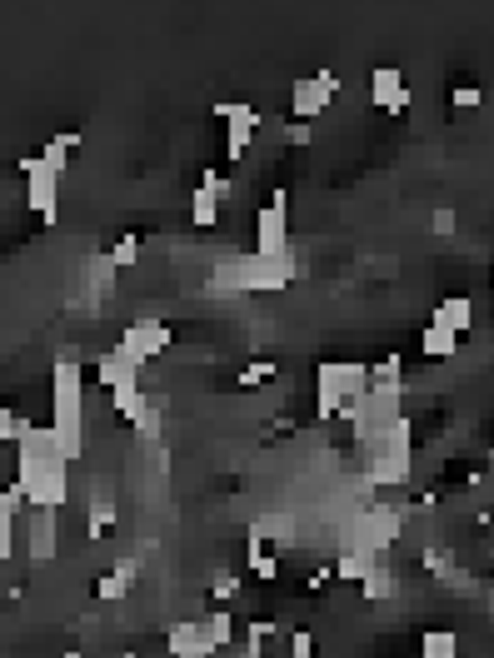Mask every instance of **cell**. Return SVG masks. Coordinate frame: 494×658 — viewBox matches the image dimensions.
<instances>
[{"instance_id":"1","label":"cell","mask_w":494,"mask_h":658,"mask_svg":"<svg viewBox=\"0 0 494 658\" xmlns=\"http://www.w3.org/2000/svg\"><path fill=\"white\" fill-rule=\"evenodd\" d=\"M50 444L65 464L85 454V369L75 359L50 364Z\"/></svg>"},{"instance_id":"2","label":"cell","mask_w":494,"mask_h":658,"mask_svg":"<svg viewBox=\"0 0 494 658\" xmlns=\"http://www.w3.org/2000/svg\"><path fill=\"white\" fill-rule=\"evenodd\" d=\"M15 484L25 489L30 509H60V504L70 499V464L55 454L50 429H30V434L20 439Z\"/></svg>"},{"instance_id":"3","label":"cell","mask_w":494,"mask_h":658,"mask_svg":"<svg viewBox=\"0 0 494 658\" xmlns=\"http://www.w3.org/2000/svg\"><path fill=\"white\" fill-rule=\"evenodd\" d=\"M370 394V364H320L315 374V414L335 419V414H355L360 399Z\"/></svg>"},{"instance_id":"4","label":"cell","mask_w":494,"mask_h":658,"mask_svg":"<svg viewBox=\"0 0 494 658\" xmlns=\"http://www.w3.org/2000/svg\"><path fill=\"white\" fill-rule=\"evenodd\" d=\"M295 265L290 260H265V255H245V260H225L215 270V285L225 290H290Z\"/></svg>"},{"instance_id":"5","label":"cell","mask_w":494,"mask_h":658,"mask_svg":"<svg viewBox=\"0 0 494 658\" xmlns=\"http://www.w3.org/2000/svg\"><path fill=\"white\" fill-rule=\"evenodd\" d=\"M370 479H375V484H400V479H410V414H400L385 434L370 439Z\"/></svg>"},{"instance_id":"6","label":"cell","mask_w":494,"mask_h":658,"mask_svg":"<svg viewBox=\"0 0 494 658\" xmlns=\"http://www.w3.org/2000/svg\"><path fill=\"white\" fill-rule=\"evenodd\" d=\"M255 255L265 260H290V195L275 190L270 205L255 220Z\"/></svg>"},{"instance_id":"7","label":"cell","mask_w":494,"mask_h":658,"mask_svg":"<svg viewBox=\"0 0 494 658\" xmlns=\"http://www.w3.org/2000/svg\"><path fill=\"white\" fill-rule=\"evenodd\" d=\"M335 95H340V75H335V70H315V75H305V80L290 85V115H295L300 125H310Z\"/></svg>"},{"instance_id":"8","label":"cell","mask_w":494,"mask_h":658,"mask_svg":"<svg viewBox=\"0 0 494 658\" xmlns=\"http://www.w3.org/2000/svg\"><path fill=\"white\" fill-rule=\"evenodd\" d=\"M20 175H25V205H30L40 220H55V215H60V175H55L40 155L20 160Z\"/></svg>"},{"instance_id":"9","label":"cell","mask_w":494,"mask_h":658,"mask_svg":"<svg viewBox=\"0 0 494 658\" xmlns=\"http://www.w3.org/2000/svg\"><path fill=\"white\" fill-rule=\"evenodd\" d=\"M115 349H120V354L140 369V364H150L155 354H165V349H170V325H165V320H135V325L120 334V344H115Z\"/></svg>"},{"instance_id":"10","label":"cell","mask_w":494,"mask_h":658,"mask_svg":"<svg viewBox=\"0 0 494 658\" xmlns=\"http://www.w3.org/2000/svg\"><path fill=\"white\" fill-rule=\"evenodd\" d=\"M210 115H220L225 120V150H230V160H240L245 155V145H250V135L260 130V110L250 105V100H215L210 105Z\"/></svg>"},{"instance_id":"11","label":"cell","mask_w":494,"mask_h":658,"mask_svg":"<svg viewBox=\"0 0 494 658\" xmlns=\"http://www.w3.org/2000/svg\"><path fill=\"white\" fill-rule=\"evenodd\" d=\"M225 195H230V180L215 175V170H205L200 185H195V195H190V220H195L200 230H210V225L220 220V200H225Z\"/></svg>"},{"instance_id":"12","label":"cell","mask_w":494,"mask_h":658,"mask_svg":"<svg viewBox=\"0 0 494 658\" xmlns=\"http://www.w3.org/2000/svg\"><path fill=\"white\" fill-rule=\"evenodd\" d=\"M165 644H170V658H215V639L205 634V619H180V624H170Z\"/></svg>"},{"instance_id":"13","label":"cell","mask_w":494,"mask_h":658,"mask_svg":"<svg viewBox=\"0 0 494 658\" xmlns=\"http://www.w3.org/2000/svg\"><path fill=\"white\" fill-rule=\"evenodd\" d=\"M370 100H375L380 110L400 115V110L410 105V85H405V70H395V65H375V70H370Z\"/></svg>"},{"instance_id":"14","label":"cell","mask_w":494,"mask_h":658,"mask_svg":"<svg viewBox=\"0 0 494 658\" xmlns=\"http://www.w3.org/2000/svg\"><path fill=\"white\" fill-rule=\"evenodd\" d=\"M55 549H60L55 509H35V514H30V544H25L30 564H50V559H55Z\"/></svg>"},{"instance_id":"15","label":"cell","mask_w":494,"mask_h":658,"mask_svg":"<svg viewBox=\"0 0 494 658\" xmlns=\"http://www.w3.org/2000/svg\"><path fill=\"white\" fill-rule=\"evenodd\" d=\"M430 325L455 329V334H470V329H475V300H470V295H450V300H440Z\"/></svg>"},{"instance_id":"16","label":"cell","mask_w":494,"mask_h":658,"mask_svg":"<svg viewBox=\"0 0 494 658\" xmlns=\"http://www.w3.org/2000/svg\"><path fill=\"white\" fill-rule=\"evenodd\" d=\"M135 579H140V564H135V559H120V564H115V569L95 584V594H100L105 604H120V599H130Z\"/></svg>"},{"instance_id":"17","label":"cell","mask_w":494,"mask_h":658,"mask_svg":"<svg viewBox=\"0 0 494 658\" xmlns=\"http://www.w3.org/2000/svg\"><path fill=\"white\" fill-rule=\"evenodd\" d=\"M80 150V130H60L55 140H45V150H40V160L55 170V175H65V165H70V155Z\"/></svg>"},{"instance_id":"18","label":"cell","mask_w":494,"mask_h":658,"mask_svg":"<svg viewBox=\"0 0 494 658\" xmlns=\"http://www.w3.org/2000/svg\"><path fill=\"white\" fill-rule=\"evenodd\" d=\"M110 404H115V414H125V419L135 424V419H140V409H145L140 379H120V384H110Z\"/></svg>"},{"instance_id":"19","label":"cell","mask_w":494,"mask_h":658,"mask_svg":"<svg viewBox=\"0 0 494 658\" xmlns=\"http://www.w3.org/2000/svg\"><path fill=\"white\" fill-rule=\"evenodd\" d=\"M420 658H460V634L455 629H425Z\"/></svg>"},{"instance_id":"20","label":"cell","mask_w":494,"mask_h":658,"mask_svg":"<svg viewBox=\"0 0 494 658\" xmlns=\"http://www.w3.org/2000/svg\"><path fill=\"white\" fill-rule=\"evenodd\" d=\"M420 349H425L430 359H450V354L460 349V334H455V329L430 325V329H425V339H420Z\"/></svg>"},{"instance_id":"21","label":"cell","mask_w":494,"mask_h":658,"mask_svg":"<svg viewBox=\"0 0 494 658\" xmlns=\"http://www.w3.org/2000/svg\"><path fill=\"white\" fill-rule=\"evenodd\" d=\"M250 569H255V579H275L280 574V559L265 554V539H255V534H250Z\"/></svg>"},{"instance_id":"22","label":"cell","mask_w":494,"mask_h":658,"mask_svg":"<svg viewBox=\"0 0 494 658\" xmlns=\"http://www.w3.org/2000/svg\"><path fill=\"white\" fill-rule=\"evenodd\" d=\"M205 634L215 639V649H225V644L235 639V614H230V609H215V614L205 619Z\"/></svg>"},{"instance_id":"23","label":"cell","mask_w":494,"mask_h":658,"mask_svg":"<svg viewBox=\"0 0 494 658\" xmlns=\"http://www.w3.org/2000/svg\"><path fill=\"white\" fill-rule=\"evenodd\" d=\"M30 429H35V424H30L25 414H15L10 404H0V439H10V444H20V439H25Z\"/></svg>"},{"instance_id":"24","label":"cell","mask_w":494,"mask_h":658,"mask_svg":"<svg viewBox=\"0 0 494 658\" xmlns=\"http://www.w3.org/2000/svg\"><path fill=\"white\" fill-rule=\"evenodd\" d=\"M270 379H275V364H270V359H255V364H245V369L235 374L240 389H260V384H270Z\"/></svg>"},{"instance_id":"25","label":"cell","mask_w":494,"mask_h":658,"mask_svg":"<svg viewBox=\"0 0 494 658\" xmlns=\"http://www.w3.org/2000/svg\"><path fill=\"white\" fill-rule=\"evenodd\" d=\"M135 260H140V240H135V235H125V240L110 250V260H105V265H110V270H130Z\"/></svg>"},{"instance_id":"26","label":"cell","mask_w":494,"mask_h":658,"mask_svg":"<svg viewBox=\"0 0 494 658\" xmlns=\"http://www.w3.org/2000/svg\"><path fill=\"white\" fill-rule=\"evenodd\" d=\"M85 519H90V534H105V529L115 524V504H110V499H90Z\"/></svg>"},{"instance_id":"27","label":"cell","mask_w":494,"mask_h":658,"mask_svg":"<svg viewBox=\"0 0 494 658\" xmlns=\"http://www.w3.org/2000/svg\"><path fill=\"white\" fill-rule=\"evenodd\" d=\"M390 594H395L390 569H370V574H365V599H390Z\"/></svg>"},{"instance_id":"28","label":"cell","mask_w":494,"mask_h":658,"mask_svg":"<svg viewBox=\"0 0 494 658\" xmlns=\"http://www.w3.org/2000/svg\"><path fill=\"white\" fill-rule=\"evenodd\" d=\"M405 374V364H400V354H385L375 369H370V384H395Z\"/></svg>"},{"instance_id":"29","label":"cell","mask_w":494,"mask_h":658,"mask_svg":"<svg viewBox=\"0 0 494 658\" xmlns=\"http://www.w3.org/2000/svg\"><path fill=\"white\" fill-rule=\"evenodd\" d=\"M210 589H215V599H235V594H240V579H235L230 569H215V574H210Z\"/></svg>"},{"instance_id":"30","label":"cell","mask_w":494,"mask_h":658,"mask_svg":"<svg viewBox=\"0 0 494 658\" xmlns=\"http://www.w3.org/2000/svg\"><path fill=\"white\" fill-rule=\"evenodd\" d=\"M485 95H480V85H460V90H450V105L455 110H475Z\"/></svg>"},{"instance_id":"31","label":"cell","mask_w":494,"mask_h":658,"mask_svg":"<svg viewBox=\"0 0 494 658\" xmlns=\"http://www.w3.org/2000/svg\"><path fill=\"white\" fill-rule=\"evenodd\" d=\"M135 429H140V439H155V434H160V409H155V404H145V409H140V419H135Z\"/></svg>"},{"instance_id":"32","label":"cell","mask_w":494,"mask_h":658,"mask_svg":"<svg viewBox=\"0 0 494 658\" xmlns=\"http://www.w3.org/2000/svg\"><path fill=\"white\" fill-rule=\"evenodd\" d=\"M340 574H345V579H365V574H370V559H360V554H345V559H340Z\"/></svg>"},{"instance_id":"33","label":"cell","mask_w":494,"mask_h":658,"mask_svg":"<svg viewBox=\"0 0 494 658\" xmlns=\"http://www.w3.org/2000/svg\"><path fill=\"white\" fill-rule=\"evenodd\" d=\"M290 658H315V639H310L305 629H295V634H290Z\"/></svg>"},{"instance_id":"34","label":"cell","mask_w":494,"mask_h":658,"mask_svg":"<svg viewBox=\"0 0 494 658\" xmlns=\"http://www.w3.org/2000/svg\"><path fill=\"white\" fill-rule=\"evenodd\" d=\"M430 230H435V235H455V210H435V215H430Z\"/></svg>"},{"instance_id":"35","label":"cell","mask_w":494,"mask_h":658,"mask_svg":"<svg viewBox=\"0 0 494 658\" xmlns=\"http://www.w3.org/2000/svg\"><path fill=\"white\" fill-rule=\"evenodd\" d=\"M285 135H290L295 145H310V125H300V120H295V125H285Z\"/></svg>"},{"instance_id":"36","label":"cell","mask_w":494,"mask_h":658,"mask_svg":"<svg viewBox=\"0 0 494 658\" xmlns=\"http://www.w3.org/2000/svg\"><path fill=\"white\" fill-rule=\"evenodd\" d=\"M60 658H85V654H75V649H70V654H60Z\"/></svg>"}]
</instances>
